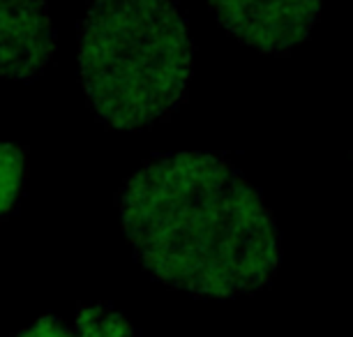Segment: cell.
<instances>
[{
    "instance_id": "obj_4",
    "label": "cell",
    "mask_w": 353,
    "mask_h": 337,
    "mask_svg": "<svg viewBox=\"0 0 353 337\" xmlns=\"http://www.w3.org/2000/svg\"><path fill=\"white\" fill-rule=\"evenodd\" d=\"M56 54L46 0H0V79L30 83Z\"/></svg>"
},
{
    "instance_id": "obj_5",
    "label": "cell",
    "mask_w": 353,
    "mask_h": 337,
    "mask_svg": "<svg viewBox=\"0 0 353 337\" xmlns=\"http://www.w3.org/2000/svg\"><path fill=\"white\" fill-rule=\"evenodd\" d=\"M72 328H74V337H141L109 303L81 305L77 309Z\"/></svg>"
},
{
    "instance_id": "obj_3",
    "label": "cell",
    "mask_w": 353,
    "mask_h": 337,
    "mask_svg": "<svg viewBox=\"0 0 353 337\" xmlns=\"http://www.w3.org/2000/svg\"><path fill=\"white\" fill-rule=\"evenodd\" d=\"M217 21L261 54H286L310 37L323 0H208Z\"/></svg>"
},
{
    "instance_id": "obj_1",
    "label": "cell",
    "mask_w": 353,
    "mask_h": 337,
    "mask_svg": "<svg viewBox=\"0 0 353 337\" xmlns=\"http://www.w3.org/2000/svg\"><path fill=\"white\" fill-rule=\"evenodd\" d=\"M118 208L137 261L166 287L233 298L275 277V217L224 155L150 157L123 185Z\"/></svg>"
},
{
    "instance_id": "obj_7",
    "label": "cell",
    "mask_w": 353,
    "mask_h": 337,
    "mask_svg": "<svg viewBox=\"0 0 353 337\" xmlns=\"http://www.w3.org/2000/svg\"><path fill=\"white\" fill-rule=\"evenodd\" d=\"M12 337H74V328L72 323L68 326L63 319L58 316H42L39 321H35L32 326L19 330Z\"/></svg>"
},
{
    "instance_id": "obj_6",
    "label": "cell",
    "mask_w": 353,
    "mask_h": 337,
    "mask_svg": "<svg viewBox=\"0 0 353 337\" xmlns=\"http://www.w3.org/2000/svg\"><path fill=\"white\" fill-rule=\"evenodd\" d=\"M26 167H28V157L21 146L5 141L0 143V220L8 217L21 199Z\"/></svg>"
},
{
    "instance_id": "obj_2",
    "label": "cell",
    "mask_w": 353,
    "mask_h": 337,
    "mask_svg": "<svg viewBox=\"0 0 353 337\" xmlns=\"http://www.w3.org/2000/svg\"><path fill=\"white\" fill-rule=\"evenodd\" d=\"M79 72L106 127H148L188 95V21L173 0H92L79 23Z\"/></svg>"
}]
</instances>
